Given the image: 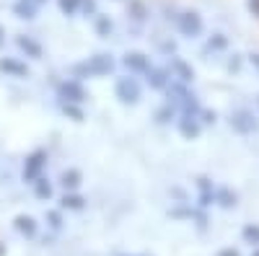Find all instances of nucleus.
Returning a JSON list of instances; mask_svg holds the SVG:
<instances>
[{
    "instance_id": "nucleus-20",
    "label": "nucleus",
    "mask_w": 259,
    "mask_h": 256,
    "mask_svg": "<svg viewBox=\"0 0 259 256\" xmlns=\"http://www.w3.org/2000/svg\"><path fill=\"white\" fill-rule=\"evenodd\" d=\"M218 199H221V204H223V207L236 204V194H231V191H226V189H221V191H218Z\"/></svg>"
},
{
    "instance_id": "nucleus-7",
    "label": "nucleus",
    "mask_w": 259,
    "mask_h": 256,
    "mask_svg": "<svg viewBox=\"0 0 259 256\" xmlns=\"http://www.w3.org/2000/svg\"><path fill=\"white\" fill-rule=\"evenodd\" d=\"M122 65L127 68V70H133V73H148V57L143 55V52H127L124 55V60H122Z\"/></svg>"
},
{
    "instance_id": "nucleus-19",
    "label": "nucleus",
    "mask_w": 259,
    "mask_h": 256,
    "mask_svg": "<svg viewBox=\"0 0 259 256\" xmlns=\"http://www.w3.org/2000/svg\"><path fill=\"white\" fill-rule=\"evenodd\" d=\"M62 207H68V210H83V199L75 197V194H70V197L62 199Z\"/></svg>"
},
{
    "instance_id": "nucleus-11",
    "label": "nucleus",
    "mask_w": 259,
    "mask_h": 256,
    "mask_svg": "<svg viewBox=\"0 0 259 256\" xmlns=\"http://www.w3.org/2000/svg\"><path fill=\"white\" fill-rule=\"evenodd\" d=\"M0 70H6V73H11V75H18V78H24V75H29V68L26 65H21V62H16V60H0Z\"/></svg>"
},
{
    "instance_id": "nucleus-16",
    "label": "nucleus",
    "mask_w": 259,
    "mask_h": 256,
    "mask_svg": "<svg viewBox=\"0 0 259 256\" xmlns=\"http://www.w3.org/2000/svg\"><path fill=\"white\" fill-rule=\"evenodd\" d=\"M34 184H36V197H41V199H50V194H52V186L47 184V179H36Z\"/></svg>"
},
{
    "instance_id": "nucleus-4",
    "label": "nucleus",
    "mask_w": 259,
    "mask_h": 256,
    "mask_svg": "<svg viewBox=\"0 0 259 256\" xmlns=\"http://www.w3.org/2000/svg\"><path fill=\"white\" fill-rule=\"evenodd\" d=\"M45 163H47V153H45V150L31 153V156H29V161H26V166H24V181L34 184V181L39 179V171L45 168Z\"/></svg>"
},
{
    "instance_id": "nucleus-32",
    "label": "nucleus",
    "mask_w": 259,
    "mask_h": 256,
    "mask_svg": "<svg viewBox=\"0 0 259 256\" xmlns=\"http://www.w3.org/2000/svg\"><path fill=\"white\" fill-rule=\"evenodd\" d=\"M36 3H41V0H36Z\"/></svg>"
},
{
    "instance_id": "nucleus-24",
    "label": "nucleus",
    "mask_w": 259,
    "mask_h": 256,
    "mask_svg": "<svg viewBox=\"0 0 259 256\" xmlns=\"http://www.w3.org/2000/svg\"><path fill=\"white\" fill-rule=\"evenodd\" d=\"M221 47H226V39H223L221 34H215V39H210L207 49H221Z\"/></svg>"
},
{
    "instance_id": "nucleus-29",
    "label": "nucleus",
    "mask_w": 259,
    "mask_h": 256,
    "mask_svg": "<svg viewBox=\"0 0 259 256\" xmlns=\"http://www.w3.org/2000/svg\"><path fill=\"white\" fill-rule=\"evenodd\" d=\"M221 256H239V253H236V251H223Z\"/></svg>"
},
{
    "instance_id": "nucleus-8",
    "label": "nucleus",
    "mask_w": 259,
    "mask_h": 256,
    "mask_svg": "<svg viewBox=\"0 0 259 256\" xmlns=\"http://www.w3.org/2000/svg\"><path fill=\"white\" fill-rule=\"evenodd\" d=\"M179 132L184 135V137H197L200 135V124H197V119H194L192 114H187V117H182L179 119Z\"/></svg>"
},
{
    "instance_id": "nucleus-26",
    "label": "nucleus",
    "mask_w": 259,
    "mask_h": 256,
    "mask_svg": "<svg viewBox=\"0 0 259 256\" xmlns=\"http://www.w3.org/2000/svg\"><path fill=\"white\" fill-rule=\"evenodd\" d=\"M50 223H52V228H60V215L57 212H50Z\"/></svg>"
},
{
    "instance_id": "nucleus-21",
    "label": "nucleus",
    "mask_w": 259,
    "mask_h": 256,
    "mask_svg": "<svg viewBox=\"0 0 259 256\" xmlns=\"http://www.w3.org/2000/svg\"><path fill=\"white\" fill-rule=\"evenodd\" d=\"M171 117H174V106H163V109L156 114L158 122H171Z\"/></svg>"
},
{
    "instance_id": "nucleus-1",
    "label": "nucleus",
    "mask_w": 259,
    "mask_h": 256,
    "mask_svg": "<svg viewBox=\"0 0 259 256\" xmlns=\"http://www.w3.org/2000/svg\"><path fill=\"white\" fill-rule=\"evenodd\" d=\"M114 70V60L109 55H94L75 68L78 75H109Z\"/></svg>"
},
{
    "instance_id": "nucleus-30",
    "label": "nucleus",
    "mask_w": 259,
    "mask_h": 256,
    "mask_svg": "<svg viewBox=\"0 0 259 256\" xmlns=\"http://www.w3.org/2000/svg\"><path fill=\"white\" fill-rule=\"evenodd\" d=\"M0 44H3V29H0Z\"/></svg>"
},
{
    "instance_id": "nucleus-6",
    "label": "nucleus",
    "mask_w": 259,
    "mask_h": 256,
    "mask_svg": "<svg viewBox=\"0 0 259 256\" xmlns=\"http://www.w3.org/2000/svg\"><path fill=\"white\" fill-rule=\"evenodd\" d=\"M60 96L68 101V104H80V101H85V91L80 88L75 80L62 83V85H60Z\"/></svg>"
},
{
    "instance_id": "nucleus-25",
    "label": "nucleus",
    "mask_w": 259,
    "mask_h": 256,
    "mask_svg": "<svg viewBox=\"0 0 259 256\" xmlns=\"http://www.w3.org/2000/svg\"><path fill=\"white\" fill-rule=\"evenodd\" d=\"M83 11L85 13H94L96 11V3H94V0H83Z\"/></svg>"
},
{
    "instance_id": "nucleus-12",
    "label": "nucleus",
    "mask_w": 259,
    "mask_h": 256,
    "mask_svg": "<svg viewBox=\"0 0 259 256\" xmlns=\"http://www.w3.org/2000/svg\"><path fill=\"white\" fill-rule=\"evenodd\" d=\"M16 44H18L21 49H24L26 55H31L34 60H39V57H41V47L36 44L34 39H29V36H18V39H16Z\"/></svg>"
},
{
    "instance_id": "nucleus-9",
    "label": "nucleus",
    "mask_w": 259,
    "mask_h": 256,
    "mask_svg": "<svg viewBox=\"0 0 259 256\" xmlns=\"http://www.w3.org/2000/svg\"><path fill=\"white\" fill-rule=\"evenodd\" d=\"M171 70H174V73L179 75V80H182V83H189V80L194 78V70L187 65L184 60H179V57H171Z\"/></svg>"
},
{
    "instance_id": "nucleus-10",
    "label": "nucleus",
    "mask_w": 259,
    "mask_h": 256,
    "mask_svg": "<svg viewBox=\"0 0 259 256\" xmlns=\"http://www.w3.org/2000/svg\"><path fill=\"white\" fill-rule=\"evenodd\" d=\"M13 11L18 18H34L36 16V0H18L13 6Z\"/></svg>"
},
{
    "instance_id": "nucleus-14",
    "label": "nucleus",
    "mask_w": 259,
    "mask_h": 256,
    "mask_svg": "<svg viewBox=\"0 0 259 256\" xmlns=\"http://www.w3.org/2000/svg\"><path fill=\"white\" fill-rule=\"evenodd\" d=\"M148 83L153 85V88H166V83H168V75H166V70H158V68H148Z\"/></svg>"
},
{
    "instance_id": "nucleus-2",
    "label": "nucleus",
    "mask_w": 259,
    "mask_h": 256,
    "mask_svg": "<svg viewBox=\"0 0 259 256\" xmlns=\"http://www.w3.org/2000/svg\"><path fill=\"white\" fill-rule=\"evenodd\" d=\"M114 91H117V98L122 104H138L140 101V85L135 78H119Z\"/></svg>"
},
{
    "instance_id": "nucleus-18",
    "label": "nucleus",
    "mask_w": 259,
    "mask_h": 256,
    "mask_svg": "<svg viewBox=\"0 0 259 256\" xmlns=\"http://www.w3.org/2000/svg\"><path fill=\"white\" fill-rule=\"evenodd\" d=\"M78 6H80V0H60V11L65 16H73L78 11Z\"/></svg>"
},
{
    "instance_id": "nucleus-28",
    "label": "nucleus",
    "mask_w": 259,
    "mask_h": 256,
    "mask_svg": "<svg viewBox=\"0 0 259 256\" xmlns=\"http://www.w3.org/2000/svg\"><path fill=\"white\" fill-rule=\"evenodd\" d=\"M249 60H251V65H254V68H256V70H259V55H251V57H249Z\"/></svg>"
},
{
    "instance_id": "nucleus-23",
    "label": "nucleus",
    "mask_w": 259,
    "mask_h": 256,
    "mask_svg": "<svg viewBox=\"0 0 259 256\" xmlns=\"http://www.w3.org/2000/svg\"><path fill=\"white\" fill-rule=\"evenodd\" d=\"M62 109H65V114H70V117H75V122H80L83 119V114L75 109V106L73 104H62Z\"/></svg>"
},
{
    "instance_id": "nucleus-13",
    "label": "nucleus",
    "mask_w": 259,
    "mask_h": 256,
    "mask_svg": "<svg viewBox=\"0 0 259 256\" xmlns=\"http://www.w3.org/2000/svg\"><path fill=\"white\" fill-rule=\"evenodd\" d=\"M16 230L31 238L34 233H36V223H34V218H29V215H18V218H16Z\"/></svg>"
},
{
    "instance_id": "nucleus-22",
    "label": "nucleus",
    "mask_w": 259,
    "mask_h": 256,
    "mask_svg": "<svg viewBox=\"0 0 259 256\" xmlns=\"http://www.w3.org/2000/svg\"><path fill=\"white\" fill-rule=\"evenodd\" d=\"M244 238H246V241H254V243H259V228L249 225V228L244 230Z\"/></svg>"
},
{
    "instance_id": "nucleus-3",
    "label": "nucleus",
    "mask_w": 259,
    "mask_h": 256,
    "mask_svg": "<svg viewBox=\"0 0 259 256\" xmlns=\"http://www.w3.org/2000/svg\"><path fill=\"white\" fill-rule=\"evenodd\" d=\"M177 26H179V31H182L184 36L194 39V36L202 34V18L194 13V11H187V13H182V16L177 18Z\"/></svg>"
},
{
    "instance_id": "nucleus-27",
    "label": "nucleus",
    "mask_w": 259,
    "mask_h": 256,
    "mask_svg": "<svg viewBox=\"0 0 259 256\" xmlns=\"http://www.w3.org/2000/svg\"><path fill=\"white\" fill-rule=\"evenodd\" d=\"M249 8H251V11L259 16V0H249Z\"/></svg>"
},
{
    "instance_id": "nucleus-31",
    "label": "nucleus",
    "mask_w": 259,
    "mask_h": 256,
    "mask_svg": "<svg viewBox=\"0 0 259 256\" xmlns=\"http://www.w3.org/2000/svg\"><path fill=\"white\" fill-rule=\"evenodd\" d=\"M117 256H135V253H117Z\"/></svg>"
},
{
    "instance_id": "nucleus-5",
    "label": "nucleus",
    "mask_w": 259,
    "mask_h": 256,
    "mask_svg": "<svg viewBox=\"0 0 259 256\" xmlns=\"http://www.w3.org/2000/svg\"><path fill=\"white\" fill-rule=\"evenodd\" d=\"M231 127L236 132H241V135H249V132H254L256 130V119L249 114V112H236V114H231Z\"/></svg>"
},
{
    "instance_id": "nucleus-15",
    "label": "nucleus",
    "mask_w": 259,
    "mask_h": 256,
    "mask_svg": "<svg viewBox=\"0 0 259 256\" xmlns=\"http://www.w3.org/2000/svg\"><path fill=\"white\" fill-rule=\"evenodd\" d=\"M60 184H62L65 189H75V186L80 184V174H78V171H65L62 179H60Z\"/></svg>"
},
{
    "instance_id": "nucleus-17",
    "label": "nucleus",
    "mask_w": 259,
    "mask_h": 256,
    "mask_svg": "<svg viewBox=\"0 0 259 256\" xmlns=\"http://www.w3.org/2000/svg\"><path fill=\"white\" fill-rule=\"evenodd\" d=\"M96 31H99L101 36H109V31H112V21L106 18V16H99V18H96Z\"/></svg>"
}]
</instances>
